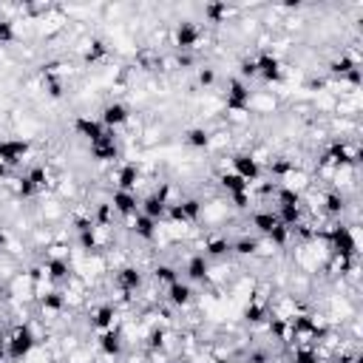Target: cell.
<instances>
[{
  "label": "cell",
  "mask_w": 363,
  "mask_h": 363,
  "mask_svg": "<svg viewBox=\"0 0 363 363\" xmlns=\"http://www.w3.org/2000/svg\"><path fill=\"white\" fill-rule=\"evenodd\" d=\"M233 250H230V241L227 238H210L204 244V255L207 258H227Z\"/></svg>",
  "instance_id": "f1b7e54d"
},
{
  "label": "cell",
  "mask_w": 363,
  "mask_h": 363,
  "mask_svg": "<svg viewBox=\"0 0 363 363\" xmlns=\"http://www.w3.org/2000/svg\"><path fill=\"white\" fill-rule=\"evenodd\" d=\"M94 224L96 227H108L111 221H113V207H111V201H99L96 207H94Z\"/></svg>",
  "instance_id": "836d02e7"
},
{
  "label": "cell",
  "mask_w": 363,
  "mask_h": 363,
  "mask_svg": "<svg viewBox=\"0 0 363 363\" xmlns=\"http://www.w3.org/2000/svg\"><path fill=\"white\" fill-rule=\"evenodd\" d=\"M255 68H258V77L264 82H281L284 79V65L272 51H261L255 60Z\"/></svg>",
  "instance_id": "9c48e42d"
},
{
  "label": "cell",
  "mask_w": 363,
  "mask_h": 363,
  "mask_svg": "<svg viewBox=\"0 0 363 363\" xmlns=\"http://www.w3.org/2000/svg\"><path fill=\"white\" fill-rule=\"evenodd\" d=\"M37 346V335L28 323H17L9 335H6V360L11 363H23Z\"/></svg>",
  "instance_id": "7a4b0ae2"
},
{
  "label": "cell",
  "mask_w": 363,
  "mask_h": 363,
  "mask_svg": "<svg viewBox=\"0 0 363 363\" xmlns=\"http://www.w3.org/2000/svg\"><path fill=\"white\" fill-rule=\"evenodd\" d=\"M230 250L235 255H255L258 252V238L255 235H241V238L230 241Z\"/></svg>",
  "instance_id": "83f0119b"
},
{
  "label": "cell",
  "mask_w": 363,
  "mask_h": 363,
  "mask_svg": "<svg viewBox=\"0 0 363 363\" xmlns=\"http://www.w3.org/2000/svg\"><path fill=\"white\" fill-rule=\"evenodd\" d=\"M77 238H79V247H82L85 252H94V250L99 247V238H96V224H91V227H85V230H77Z\"/></svg>",
  "instance_id": "1f68e13d"
},
{
  "label": "cell",
  "mask_w": 363,
  "mask_h": 363,
  "mask_svg": "<svg viewBox=\"0 0 363 363\" xmlns=\"http://www.w3.org/2000/svg\"><path fill=\"white\" fill-rule=\"evenodd\" d=\"M26 176H28V182H31V184L37 187V193H40V190H43V187L48 184V170H45L43 164H34V167H31V170H28Z\"/></svg>",
  "instance_id": "8d00e7d4"
},
{
  "label": "cell",
  "mask_w": 363,
  "mask_h": 363,
  "mask_svg": "<svg viewBox=\"0 0 363 363\" xmlns=\"http://www.w3.org/2000/svg\"><path fill=\"white\" fill-rule=\"evenodd\" d=\"M207 275H210V258L204 252L190 255L187 264H184V281L187 284H204Z\"/></svg>",
  "instance_id": "7c38bea8"
},
{
  "label": "cell",
  "mask_w": 363,
  "mask_h": 363,
  "mask_svg": "<svg viewBox=\"0 0 363 363\" xmlns=\"http://www.w3.org/2000/svg\"><path fill=\"white\" fill-rule=\"evenodd\" d=\"M153 281L162 284V286H170V284L182 281V275H179V269L173 264H156L153 267Z\"/></svg>",
  "instance_id": "484cf974"
},
{
  "label": "cell",
  "mask_w": 363,
  "mask_h": 363,
  "mask_svg": "<svg viewBox=\"0 0 363 363\" xmlns=\"http://www.w3.org/2000/svg\"><path fill=\"white\" fill-rule=\"evenodd\" d=\"M108 201H111V207H113V216L133 218V216L139 213V199H136V193H130V190H113Z\"/></svg>",
  "instance_id": "8fae6325"
},
{
  "label": "cell",
  "mask_w": 363,
  "mask_h": 363,
  "mask_svg": "<svg viewBox=\"0 0 363 363\" xmlns=\"http://www.w3.org/2000/svg\"><path fill=\"white\" fill-rule=\"evenodd\" d=\"M65 292H60V289H51V292H45L43 298H40V306L45 309V312H62L65 309Z\"/></svg>",
  "instance_id": "4316f807"
},
{
  "label": "cell",
  "mask_w": 363,
  "mask_h": 363,
  "mask_svg": "<svg viewBox=\"0 0 363 363\" xmlns=\"http://www.w3.org/2000/svg\"><path fill=\"white\" fill-rule=\"evenodd\" d=\"M323 164H332V167H349V164H354L357 162V150H352L349 147V142H332L329 147H326V153H323V159H320Z\"/></svg>",
  "instance_id": "ba28073f"
},
{
  "label": "cell",
  "mask_w": 363,
  "mask_h": 363,
  "mask_svg": "<svg viewBox=\"0 0 363 363\" xmlns=\"http://www.w3.org/2000/svg\"><path fill=\"white\" fill-rule=\"evenodd\" d=\"M167 204H170V201H164L159 193H147L145 199H139V213L147 216V218H153V221L159 224V221L167 218Z\"/></svg>",
  "instance_id": "5bb4252c"
},
{
  "label": "cell",
  "mask_w": 363,
  "mask_h": 363,
  "mask_svg": "<svg viewBox=\"0 0 363 363\" xmlns=\"http://www.w3.org/2000/svg\"><path fill=\"white\" fill-rule=\"evenodd\" d=\"M230 201H233L235 210H247V207L252 204V196H250V190H247V193H235V196H230Z\"/></svg>",
  "instance_id": "7dc6e473"
},
{
  "label": "cell",
  "mask_w": 363,
  "mask_h": 363,
  "mask_svg": "<svg viewBox=\"0 0 363 363\" xmlns=\"http://www.w3.org/2000/svg\"><path fill=\"white\" fill-rule=\"evenodd\" d=\"M136 184H139V167H136L133 162L119 164V170H116V190H130V193H136Z\"/></svg>",
  "instance_id": "ffe728a7"
},
{
  "label": "cell",
  "mask_w": 363,
  "mask_h": 363,
  "mask_svg": "<svg viewBox=\"0 0 363 363\" xmlns=\"http://www.w3.org/2000/svg\"><path fill=\"white\" fill-rule=\"evenodd\" d=\"M74 133L82 136V139L91 145L94 139H99V136L105 133V125H102L96 116H85V113H79V116L74 119Z\"/></svg>",
  "instance_id": "9a60e30c"
},
{
  "label": "cell",
  "mask_w": 363,
  "mask_h": 363,
  "mask_svg": "<svg viewBox=\"0 0 363 363\" xmlns=\"http://www.w3.org/2000/svg\"><path fill=\"white\" fill-rule=\"evenodd\" d=\"M96 119L105 125V130H116L119 125H125V122L130 119V108H128L125 102H108V105L99 111Z\"/></svg>",
  "instance_id": "30bf717a"
},
{
  "label": "cell",
  "mask_w": 363,
  "mask_h": 363,
  "mask_svg": "<svg viewBox=\"0 0 363 363\" xmlns=\"http://www.w3.org/2000/svg\"><path fill=\"white\" fill-rule=\"evenodd\" d=\"M105 51H108V48H105V43H102V40H94V43H91V48L85 51V62H96V60H102V57H105Z\"/></svg>",
  "instance_id": "b9f144b4"
},
{
  "label": "cell",
  "mask_w": 363,
  "mask_h": 363,
  "mask_svg": "<svg viewBox=\"0 0 363 363\" xmlns=\"http://www.w3.org/2000/svg\"><path fill=\"white\" fill-rule=\"evenodd\" d=\"M6 241H9V238H6V233H0V250L6 247Z\"/></svg>",
  "instance_id": "f5cc1de1"
},
{
  "label": "cell",
  "mask_w": 363,
  "mask_h": 363,
  "mask_svg": "<svg viewBox=\"0 0 363 363\" xmlns=\"http://www.w3.org/2000/svg\"><path fill=\"white\" fill-rule=\"evenodd\" d=\"M184 142H187L190 147H196V150H204V147H210V133H207L204 128H190V130L184 133Z\"/></svg>",
  "instance_id": "f546056e"
},
{
  "label": "cell",
  "mask_w": 363,
  "mask_h": 363,
  "mask_svg": "<svg viewBox=\"0 0 363 363\" xmlns=\"http://www.w3.org/2000/svg\"><path fill=\"white\" fill-rule=\"evenodd\" d=\"M167 303L170 306H176V309H184V306H190L193 303V298H196V292H193V284H187V281H176V284H170L167 286Z\"/></svg>",
  "instance_id": "2e32d148"
},
{
  "label": "cell",
  "mask_w": 363,
  "mask_h": 363,
  "mask_svg": "<svg viewBox=\"0 0 363 363\" xmlns=\"http://www.w3.org/2000/svg\"><path fill=\"white\" fill-rule=\"evenodd\" d=\"M292 363H320V357H318V352L312 346H298L292 352Z\"/></svg>",
  "instance_id": "74e56055"
},
{
  "label": "cell",
  "mask_w": 363,
  "mask_h": 363,
  "mask_svg": "<svg viewBox=\"0 0 363 363\" xmlns=\"http://www.w3.org/2000/svg\"><path fill=\"white\" fill-rule=\"evenodd\" d=\"M244 318H247L250 323H261V320H267V306H264V303H250V306L244 309Z\"/></svg>",
  "instance_id": "f35d334b"
},
{
  "label": "cell",
  "mask_w": 363,
  "mask_h": 363,
  "mask_svg": "<svg viewBox=\"0 0 363 363\" xmlns=\"http://www.w3.org/2000/svg\"><path fill=\"white\" fill-rule=\"evenodd\" d=\"M238 79H247V77H258V68H255V60H244L241 68H238Z\"/></svg>",
  "instance_id": "c3c4849f"
},
{
  "label": "cell",
  "mask_w": 363,
  "mask_h": 363,
  "mask_svg": "<svg viewBox=\"0 0 363 363\" xmlns=\"http://www.w3.org/2000/svg\"><path fill=\"white\" fill-rule=\"evenodd\" d=\"M230 164H233V173L235 176H241L247 184H252V182H258L261 179V162L252 156V153H247V150H238V153H233L230 156Z\"/></svg>",
  "instance_id": "277c9868"
},
{
  "label": "cell",
  "mask_w": 363,
  "mask_h": 363,
  "mask_svg": "<svg viewBox=\"0 0 363 363\" xmlns=\"http://www.w3.org/2000/svg\"><path fill=\"white\" fill-rule=\"evenodd\" d=\"M113 281H116V286H119L122 292H136V289H142V284H145V272H142L139 267H133V264H125V267L116 269Z\"/></svg>",
  "instance_id": "4fadbf2b"
},
{
  "label": "cell",
  "mask_w": 363,
  "mask_h": 363,
  "mask_svg": "<svg viewBox=\"0 0 363 363\" xmlns=\"http://www.w3.org/2000/svg\"><path fill=\"white\" fill-rule=\"evenodd\" d=\"M45 91H48L51 99H60V96H62V82L54 79V77H45Z\"/></svg>",
  "instance_id": "bcb514c9"
},
{
  "label": "cell",
  "mask_w": 363,
  "mask_h": 363,
  "mask_svg": "<svg viewBox=\"0 0 363 363\" xmlns=\"http://www.w3.org/2000/svg\"><path fill=\"white\" fill-rule=\"evenodd\" d=\"M207 363H224V360H207Z\"/></svg>",
  "instance_id": "11a10c76"
},
{
  "label": "cell",
  "mask_w": 363,
  "mask_h": 363,
  "mask_svg": "<svg viewBox=\"0 0 363 363\" xmlns=\"http://www.w3.org/2000/svg\"><path fill=\"white\" fill-rule=\"evenodd\" d=\"M6 176H9V167H6V164H3V162H0V182H3V179H6Z\"/></svg>",
  "instance_id": "816d5d0a"
},
{
  "label": "cell",
  "mask_w": 363,
  "mask_h": 363,
  "mask_svg": "<svg viewBox=\"0 0 363 363\" xmlns=\"http://www.w3.org/2000/svg\"><path fill=\"white\" fill-rule=\"evenodd\" d=\"M179 204H182V210L187 216V224H196L201 218V201L199 199H182Z\"/></svg>",
  "instance_id": "d590c367"
},
{
  "label": "cell",
  "mask_w": 363,
  "mask_h": 363,
  "mask_svg": "<svg viewBox=\"0 0 363 363\" xmlns=\"http://www.w3.org/2000/svg\"><path fill=\"white\" fill-rule=\"evenodd\" d=\"M275 216H278V224H281V227L295 230V227H301V221H303V207H301V204H278V207H275Z\"/></svg>",
  "instance_id": "d6986e66"
},
{
  "label": "cell",
  "mask_w": 363,
  "mask_h": 363,
  "mask_svg": "<svg viewBox=\"0 0 363 363\" xmlns=\"http://www.w3.org/2000/svg\"><path fill=\"white\" fill-rule=\"evenodd\" d=\"M216 82V71L213 68H199V85L201 88H210Z\"/></svg>",
  "instance_id": "681fc988"
},
{
  "label": "cell",
  "mask_w": 363,
  "mask_h": 363,
  "mask_svg": "<svg viewBox=\"0 0 363 363\" xmlns=\"http://www.w3.org/2000/svg\"><path fill=\"white\" fill-rule=\"evenodd\" d=\"M250 102H252V91H250V85L244 82V79H230V85H227V96H224V105H227V111H235V113H241V111H247L250 108Z\"/></svg>",
  "instance_id": "5b68a950"
},
{
  "label": "cell",
  "mask_w": 363,
  "mask_h": 363,
  "mask_svg": "<svg viewBox=\"0 0 363 363\" xmlns=\"http://www.w3.org/2000/svg\"><path fill=\"white\" fill-rule=\"evenodd\" d=\"M167 218H170L173 224H187V216H184V210H182L179 201H170V204H167Z\"/></svg>",
  "instance_id": "ee69618b"
},
{
  "label": "cell",
  "mask_w": 363,
  "mask_h": 363,
  "mask_svg": "<svg viewBox=\"0 0 363 363\" xmlns=\"http://www.w3.org/2000/svg\"><path fill=\"white\" fill-rule=\"evenodd\" d=\"M88 153L94 162H116L119 159V145H116V133L105 130L99 139H94L88 145Z\"/></svg>",
  "instance_id": "8992f818"
},
{
  "label": "cell",
  "mask_w": 363,
  "mask_h": 363,
  "mask_svg": "<svg viewBox=\"0 0 363 363\" xmlns=\"http://www.w3.org/2000/svg\"><path fill=\"white\" fill-rule=\"evenodd\" d=\"M275 204H301V193L292 184H278L275 187Z\"/></svg>",
  "instance_id": "4dcf8cb0"
},
{
  "label": "cell",
  "mask_w": 363,
  "mask_h": 363,
  "mask_svg": "<svg viewBox=\"0 0 363 363\" xmlns=\"http://www.w3.org/2000/svg\"><path fill=\"white\" fill-rule=\"evenodd\" d=\"M218 184H221V190H224L227 196H235V193H247V190H250V184H247L241 176H235L233 170L218 173Z\"/></svg>",
  "instance_id": "603a6c76"
},
{
  "label": "cell",
  "mask_w": 363,
  "mask_h": 363,
  "mask_svg": "<svg viewBox=\"0 0 363 363\" xmlns=\"http://www.w3.org/2000/svg\"><path fill=\"white\" fill-rule=\"evenodd\" d=\"M201 40V28L193 23V20H179L176 28H173V45L179 51H190L196 48V43Z\"/></svg>",
  "instance_id": "52a82bcc"
},
{
  "label": "cell",
  "mask_w": 363,
  "mask_h": 363,
  "mask_svg": "<svg viewBox=\"0 0 363 363\" xmlns=\"http://www.w3.org/2000/svg\"><path fill=\"white\" fill-rule=\"evenodd\" d=\"M17 196H20V199H31V196H37V187L28 182V176H20V179H17Z\"/></svg>",
  "instance_id": "7bdbcfd3"
},
{
  "label": "cell",
  "mask_w": 363,
  "mask_h": 363,
  "mask_svg": "<svg viewBox=\"0 0 363 363\" xmlns=\"http://www.w3.org/2000/svg\"><path fill=\"white\" fill-rule=\"evenodd\" d=\"M96 346H99V352H102L105 357H119V354H122V349H125V343H122V332H119L116 326H113V329L99 332Z\"/></svg>",
  "instance_id": "e0dca14e"
},
{
  "label": "cell",
  "mask_w": 363,
  "mask_h": 363,
  "mask_svg": "<svg viewBox=\"0 0 363 363\" xmlns=\"http://www.w3.org/2000/svg\"><path fill=\"white\" fill-rule=\"evenodd\" d=\"M269 173L278 176V179H289V176L295 173V162H292V159H275V162L269 164Z\"/></svg>",
  "instance_id": "e575fe53"
},
{
  "label": "cell",
  "mask_w": 363,
  "mask_h": 363,
  "mask_svg": "<svg viewBox=\"0 0 363 363\" xmlns=\"http://www.w3.org/2000/svg\"><path fill=\"white\" fill-rule=\"evenodd\" d=\"M3 298H6V284L0 281V301H3Z\"/></svg>",
  "instance_id": "db71d44e"
},
{
  "label": "cell",
  "mask_w": 363,
  "mask_h": 363,
  "mask_svg": "<svg viewBox=\"0 0 363 363\" xmlns=\"http://www.w3.org/2000/svg\"><path fill=\"white\" fill-rule=\"evenodd\" d=\"M352 68H357V62H354V60H349V57H340V60H335V62L329 65V71H332V74H337V77H346Z\"/></svg>",
  "instance_id": "ab89813d"
},
{
  "label": "cell",
  "mask_w": 363,
  "mask_h": 363,
  "mask_svg": "<svg viewBox=\"0 0 363 363\" xmlns=\"http://www.w3.org/2000/svg\"><path fill=\"white\" fill-rule=\"evenodd\" d=\"M6 360V332L0 329V363Z\"/></svg>",
  "instance_id": "f907efd6"
},
{
  "label": "cell",
  "mask_w": 363,
  "mask_h": 363,
  "mask_svg": "<svg viewBox=\"0 0 363 363\" xmlns=\"http://www.w3.org/2000/svg\"><path fill=\"white\" fill-rule=\"evenodd\" d=\"M113 320H116V309H113L111 303H102V306L94 309V315H91V326L99 329V332L113 329Z\"/></svg>",
  "instance_id": "cb8c5ba5"
},
{
  "label": "cell",
  "mask_w": 363,
  "mask_h": 363,
  "mask_svg": "<svg viewBox=\"0 0 363 363\" xmlns=\"http://www.w3.org/2000/svg\"><path fill=\"white\" fill-rule=\"evenodd\" d=\"M204 17H207L210 23H224V20L230 17V6H227V3H207V6H204Z\"/></svg>",
  "instance_id": "d6a6232c"
},
{
  "label": "cell",
  "mask_w": 363,
  "mask_h": 363,
  "mask_svg": "<svg viewBox=\"0 0 363 363\" xmlns=\"http://www.w3.org/2000/svg\"><path fill=\"white\" fill-rule=\"evenodd\" d=\"M250 221H252L255 233H258V235H264V238L278 227V216H275V210H255Z\"/></svg>",
  "instance_id": "44dd1931"
},
{
  "label": "cell",
  "mask_w": 363,
  "mask_h": 363,
  "mask_svg": "<svg viewBox=\"0 0 363 363\" xmlns=\"http://www.w3.org/2000/svg\"><path fill=\"white\" fill-rule=\"evenodd\" d=\"M45 275H48V281L62 284V281L71 278V264H68L65 258H48V261H45Z\"/></svg>",
  "instance_id": "7402d4cb"
},
{
  "label": "cell",
  "mask_w": 363,
  "mask_h": 363,
  "mask_svg": "<svg viewBox=\"0 0 363 363\" xmlns=\"http://www.w3.org/2000/svg\"><path fill=\"white\" fill-rule=\"evenodd\" d=\"M130 233H133L136 238H142V241H156V235H159V224H156L153 218L136 213V216L130 218Z\"/></svg>",
  "instance_id": "ac0fdd59"
},
{
  "label": "cell",
  "mask_w": 363,
  "mask_h": 363,
  "mask_svg": "<svg viewBox=\"0 0 363 363\" xmlns=\"http://www.w3.org/2000/svg\"><path fill=\"white\" fill-rule=\"evenodd\" d=\"M28 150H31V142L28 139H20V136H6V139H0V162L11 170V167H17L26 156H28Z\"/></svg>",
  "instance_id": "3957f363"
},
{
  "label": "cell",
  "mask_w": 363,
  "mask_h": 363,
  "mask_svg": "<svg viewBox=\"0 0 363 363\" xmlns=\"http://www.w3.org/2000/svg\"><path fill=\"white\" fill-rule=\"evenodd\" d=\"M14 37H17V31H14V23H11V20H6V17H0V45H9V43H14Z\"/></svg>",
  "instance_id": "60d3db41"
},
{
  "label": "cell",
  "mask_w": 363,
  "mask_h": 363,
  "mask_svg": "<svg viewBox=\"0 0 363 363\" xmlns=\"http://www.w3.org/2000/svg\"><path fill=\"white\" fill-rule=\"evenodd\" d=\"M343 210H346V199H343L337 190H329V193L323 196V213L332 216V218H340Z\"/></svg>",
  "instance_id": "d4e9b609"
},
{
  "label": "cell",
  "mask_w": 363,
  "mask_h": 363,
  "mask_svg": "<svg viewBox=\"0 0 363 363\" xmlns=\"http://www.w3.org/2000/svg\"><path fill=\"white\" fill-rule=\"evenodd\" d=\"M267 241H269V244H275V247H284V244L289 241V230L278 224V227H275V230H272V233L267 235Z\"/></svg>",
  "instance_id": "f6af8a7d"
},
{
  "label": "cell",
  "mask_w": 363,
  "mask_h": 363,
  "mask_svg": "<svg viewBox=\"0 0 363 363\" xmlns=\"http://www.w3.org/2000/svg\"><path fill=\"white\" fill-rule=\"evenodd\" d=\"M326 241H329V250L335 252V258H340V264H352L357 258V238L349 224L332 221L326 230Z\"/></svg>",
  "instance_id": "6da1fadb"
}]
</instances>
